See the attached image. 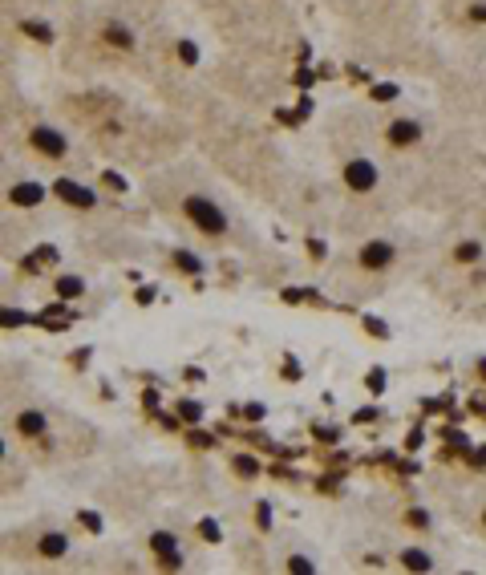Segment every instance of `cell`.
<instances>
[{
    "mask_svg": "<svg viewBox=\"0 0 486 575\" xmlns=\"http://www.w3.org/2000/svg\"><path fill=\"white\" fill-rule=\"evenodd\" d=\"M182 211H186V219H191L203 235H227V215H223V207H219L215 199H207V195H186V199H182Z\"/></svg>",
    "mask_w": 486,
    "mask_h": 575,
    "instance_id": "6da1fadb",
    "label": "cell"
},
{
    "mask_svg": "<svg viewBox=\"0 0 486 575\" xmlns=\"http://www.w3.org/2000/svg\"><path fill=\"white\" fill-rule=\"evenodd\" d=\"M340 175H344V186H349L353 195H369V191L381 182V170L373 166V158H349V162L340 166Z\"/></svg>",
    "mask_w": 486,
    "mask_h": 575,
    "instance_id": "7a4b0ae2",
    "label": "cell"
},
{
    "mask_svg": "<svg viewBox=\"0 0 486 575\" xmlns=\"http://www.w3.org/2000/svg\"><path fill=\"white\" fill-rule=\"evenodd\" d=\"M357 264H361L364 272H389L397 264V247L389 240H373L361 247V255H357Z\"/></svg>",
    "mask_w": 486,
    "mask_h": 575,
    "instance_id": "3957f363",
    "label": "cell"
},
{
    "mask_svg": "<svg viewBox=\"0 0 486 575\" xmlns=\"http://www.w3.org/2000/svg\"><path fill=\"white\" fill-rule=\"evenodd\" d=\"M29 142H32V150L45 154V158H65V150H69L65 134H61V130H53V126H32V130H29Z\"/></svg>",
    "mask_w": 486,
    "mask_h": 575,
    "instance_id": "277c9868",
    "label": "cell"
},
{
    "mask_svg": "<svg viewBox=\"0 0 486 575\" xmlns=\"http://www.w3.org/2000/svg\"><path fill=\"white\" fill-rule=\"evenodd\" d=\"M53 195H57L65 207H77V211H90V207H97V195H93L90 186L73 182V179H57V182H53Z\"/></svg>",
    "mask_w": 486,
    "mask_h": 575,
    "instance_id": "5b68a950",
    "label": "cell"
},
{
    "mask_svg": "<svg viewBox=\"0 0 486 575\" xmlns=\"http://www.w3.org/2000/svg\"><path fill=\"white\" fill-rule=\"evenodd\" d=\"M385 138H389L393 146H418V142H422V121H414V118H397V121H389Z\"/></svg>",
    "mask_w": 486,
    "mask_h": 575,
    "instance_id": "8992f818",
    "label": "cell"
},
{
    "mask_svg": "<svg viewBox=\"0 0 486 575\" xmlns=\"http://www.w3.org/2000/svg\"><path fill=\"white\" fill-rule=\"evenodd\" d=\"M45 429H49V418H45L41 409H21V413H17V433H21V438H41Z\"/></svg>",
    "mask_w": 486,
    "mask_h": 575,
    "instance_id": "52a82bcc",
    "label": "cell"
},
{
    "mask_svg": "<svg viewBox=\"0 0 486 575\" xmlns=\"http://www.w3.org/2000/svg\"><path fill=\"white\" fill-rule=\"evenodd\" d=\"M8 199H12L17 207H37V203L45 199V186H41V182H17V186L8 191Z\"/></svg>",
    "mask_w": 486,
    "mask_h": 575,
    "instance_id": "ba28073f",
    "label": "cell"
},
{
    "mask_svg": "<svg viewBox=\"0 0 486 575\" xmlns=\"http://www.w3.org/2000/svg\"><path fill=\"white\" fill-rule=\"evenodd\" d=\"M150 551L162 559V563H179V539H175V535H166V531L150 535Z\"/></svg>",
    "mask_w": 486,
    "mask_h": 575,
    "instance_id": "9c48e42d",
    "label": "cell"
},
{
    "mask_svg": "<svg viewBox=\"0 0 486 575\" xmlns=\"http://www.w3.org/2000/svg\"><path fill=\"white\" fill-rule=\"evenodd\" d=\"M37 551H41L45 559H65V555H69V539H65L61 531H49V535H41Z\"/></svg>",
    "mask_w": 486,
    "mask_h": 575,
    "instance_id": "30bf717a",
    "label": "cell"
},
{
    "mask_svg": "<svg viewBox=\"0 0 486 575\" xmlns=\"http://www.w3.org/2000/svg\"><path fill=\"white\" fill-rule=\"evenodd\" d=\"M450 260H454L458 268H470V264H478V260H483V243L478 240H462L454 247V255H450Z\"/></svg>",
    "mask_w": 486,
    "mask_h": 575,
    "instance_id": "8fae6325",
    "label": "cell"
},
{
    "mask_svg": "<svg viewBox=\"0 0 486 575\" xmlns=\"http://www.w3.org/2000/svg\"><path fill=\"white\" fill-rule=\"evenodd\" d=\"M81 292H86V280H81V275H61L57 280V296L61 300H77Z\"/></svg>",
    "mask_w": 486,
    "mask_h": 575,
    "instance_id": "7c38bea8",
    "label": "cell"
},
{
    "mask_svg": "<svg viewBox=\"0 0 486 575\" xmlns=\"http://www.w3.org/2000/svg\"><path fill=\"white\" fill-rule=\"evenodd\" d=\"M401 563H405L409 572H429V567H434V559L425 555L422 547H409V551H401Z\"/></svg>",
    "mask_w": 486,
    "mask_h": 575,
    "instance_id": "4fadbf2b",
    "label": "cell"
},
{
    "mask_svg": "<svg viewBox=\"0 0 486 575\" xmlns=\"http://www.w3.org/2000/svg\"><path fill=\"white\" fill-rule=\"evenodd\" d=\"M106 45H118V49H134V32L126 29V25H106Z\"/></svg>",
    "mask_w": 486,
    "mask_h": 575,
    "instance_id": "5bb4252c",
    "label": "cell"
},
{
    "mask_svg": "<svg viewBox=\"0 0 486 575\" xmlns=\"http://www.w3.org/2000/svg\"><path fill=\"white\" fill-rule=\"evenodd\" d=\"M21 29L29 32V37H32V41H37V45H49V41H53V29H49L45 21H25Z\"/></svg>",
    "mask_w": 486,
    "mask_h": 575,
    "instance_id": "9a60e30c",
    "label": "cell"
},
{
    "mask_svg": "<svg viewBox=\"0 0 486 575\" xmlns=\"http://www.w3.org/2000/svg\"><path fill=\"white\" fill-rule=\"evenodd\" d=\"M405 527H414V531H429V515H425L422 507H409V511H405Z\"/></svg>",
    "mask_w": 486,
    "mask_h": 575,
    "instance_id": "2e32d148",
    "label": "cell"
},
{
    "mask_svg": "<svg viewBox=\"0 0 486 575\" xmlns=\"http://www.w3.org/2000/svg\"><path fill=\"white\" fill-rule=\"evenodd\" d=\"M175 264H179L182 272H191V275H199V272H203L199 255H191V251H175Z\"/></svg>",
    "mask_w": 486,
    "mask_h": 575,
    "instance_id": "e0dca14e",
    "label": "cell"
},
{
    "mask_svg": "<svg viewBox=\"0 0 486 575\" xmlns=\"http://www.w3.org/2000/svg\"><path fill=\"white\" fill-rule=\"evenodd\" d=\"M0 324H4V329H21V324H25V312H12V308H0Z\"/></svg>",
    "mask_w": 486,
    "mask_h": 575,
    "instance_id": "ac0fdd59",
    "label": "cell"
},
{
    "mask_svg": "<svg viewBox=\"0 0 486 575\" xmlns=\"http://www.w3.org/2000/svg\"><path fill=\"white\" fill-rule=\"evenodd\" d=\"M179 57L186 61V65H195V61H199V49H195L191 41H179Z\"/></svg>",
    "mask_w": 486,
    "mask_h": 575,
    "instance_id": "d6986e66",
    "label": "cell"
},
{
    "mask_svg": "<svg viewBox=\"0 0 486 575\" xmlns=\"http://www.w3.org/2000/svg\"><path fill=\"white\" fill-rule=\"evenodd\" d=\"M397 86H373V101H393Z\"/></svg>",
    "mask_w": 486,
    "mask_h": 575,
    "instance_id": "ffe728a7",
    "label": "cell"
},
{
    "mask_svg": "<svg viewBox=\"0 0 486 575\" xmlns=\"http://www.w3.org/2000/svg\"><path fill=\"white\" fill-rule=\"evenodd\" d=\"M179 413L186 418V422H199V413H203V409H199L195 401H182V405H179Z\"/></svg>",
    "mask_w": 486,
    "mask_h": 575,
    "instance_id": "44dd1931",
    "label": "cell"
},
{
    "mask_svg": "<svg viewBox=\"0 0 486 575\" xmlns=\"http://www.w3.org/2000/svg\"><path fill=\"white\" fill-rule=\"evenodd\" d=\"M203 535H207V539H211V543H215V539H219V527H215L211 518H207V523H203Z\"/></svg>",
    "mask_w": 486,
    "mask_h": 575,
    "instance_id": "7402d4cb",
    "label": "cell"
},
{
    "mask_svg": "<svg viewBox=\"0 0 486 575\" xmlns=\"http://www.w3.org/2000/svg\"><path fill=\"white\" fill-rule=\"evenodd\" d=\"M288 567H292V572H312V563H308V559H292Z\"/></svg>",
    "mask_w": 486,
    "mask_h": 575,
    "instance_id": "603a6c76",
    "label": "cell"
},
{
    "mask_svg": "<svg viewBox=\"0 0 486 575\" xmlns=\"http://www.w3.org/2000/svg\"><path fill=\"white\" fill-rule=\"evenodd\" d=\"M470 17H474V21H486V4H474V8H470Z\"/></svg>",
    "mask_w": 486,
    "mask_h": 575,
    "instance_id": "cb8c5ba5",
    "label": "cell"
},
{
    "mask_svg": "<svg viewBox=\"0 0 486 575\" xmlns=\"http://www.w3.org/2000/svg\"><path fill=\"white\" fill-rule=\"evenodd\" d=\"M478 377H483V385H486V357H478Z\"/></svg>",
    "mask_w": 486,
    "mask_h": 575,
    "instance_id": "d4e9b609",
    "label": "cell"
},
{
    "mask_svg": "<svg viewBox=\"0 0 486 575\" xmlns=\"http://www.w3.org/2000/svg\"><path fill=\"white\" fill-rule=\"evenodd\" d=\"M4 458H8V446H4V438H0V462H4Z\"/></svg>",
    "mask_w": 486,
    "mask_h": 575,
    "instance_id": "484cf974",
    "label": "cell"
},
{
    "mask_svg": "<svg viewBox=\"0 0 486 575\" xmlns=\"http://www.w3.org/2000/svg\"><path fill=\"white\" fill-rule=\"evenodd\" d=\"M483 527H486V511H483Z\"/></svg>",
    "mask_w": 486,
    "mask_h": 575,
    "instance_id": "4316f807",
    "label": "cell"
}]
</instances>
